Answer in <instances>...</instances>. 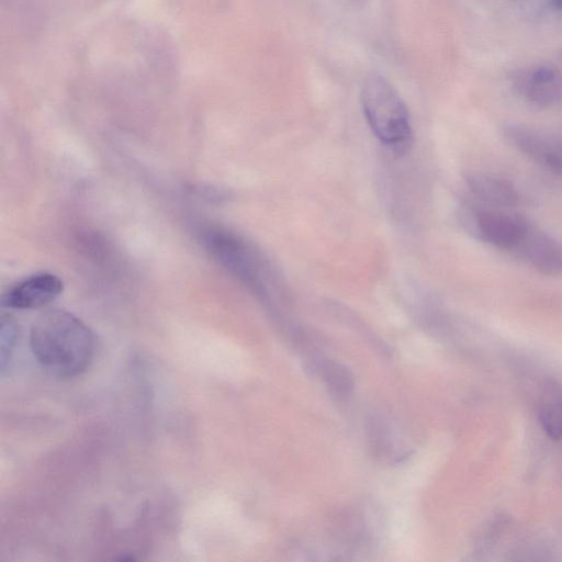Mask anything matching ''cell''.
<instances>
[{
	"label": "cell",
	"mask_w": 562,
	"mask_h": 562,
	"mask_svg": "<svg viewBox=\"0 0 562 562\" xmlns=\"http://www.w3.org/2000/svg\"><path fill=\"white\" fill-rule=\"evenodd\" d=\"M203 240L207 250L260 297H266L263 266L254 249L238 235L222 228H206Z\"/></svg>",
	"instance_id": "3"
},
{
	"label": "cell",
	"mask_w": 562,
	"mask_h": 562,
	"mask_svg": "<svg viewBox=\"0 0 562 562\" xmlns=\"http://www.w3.org/2000/svg\"><path fill=\"white\" fill-rule=\"evenodd\" d=\"M361 105L375 137L396 153L412 145L413 132L405 103L393 86L381 75L370 74L363 80Z\"/></svg>",
	"instance_id": "2"
},
{
	"label": "cell",
	"mask_w": 562,
	"mask_h": 562,
	"mask_svg": "<svg viewBox=\"0 0 562 562\" xmlns=\"http://www.w3.org/2000/svg\"><path fill=\"white\" fill-rule=\"evenodd\" d=\"M462 224L475 238L495 248L514 251L524 239L531 223L524 216L502 209L465 205Z\"/></svg>",
	"instance_id": "4"
},
{
	"label": "cell",
	"mask_w": 562,
	"mask_h": 562,
	"mask_svg": "<svg viewBox=\"0 0 562 562\" xmlns=\"http://www.w3.org/2000/svg\"><path fill=\"white\" fill-rule=\"evenodd\" d=\"M552 3L557 9L562 10V0H552Z\"/></svg>",
	"instance_id": "13"
},
{
	"label": "cell",
	"mask_w": 562,
	"mask_h": 562,
	"mask_svg": "<svg viewBox=\"0 0 562 562\" xmlns=\"http://www.w3.org/2000/svg\"><path fill=\"white\" fill-rule=\"evenodd\" d=\"M16 337V324L10 316L2 315L0 323V368L2 374L13 353Z\"/></svg>",
	"instance_id": "12"
},
{
	"label": "cell",
	"mask_w": 562,
	"mask_h": 562,
	"mask_svg": "<svg viewBox=\"0 0 562 562\" xmlns=\"http://www.w3.org/2000/svg\"><path fill=\"white\" fill-rule=\"evenodd\" d=\"M539 423L552 440L562 438V389L553 380L543 382L538 405Z\"/></svg>",
	"instance_id": "10"
},
{
	"label": "cell",
	"mask_w": 562,
	"mask_h": 562,
	"mask_svg": "<svg viewBox=\"0 0 562 562\" xmlns=\"http://www.w3.org/2000/svg\"><path fill=\"white\" fill-rule=\"evenodd\" d=\"M30 346L46 372L60 379H71L90 366L95 339L80 318L65 310L53 308L34 319Z\"/></svg>",
	"instance_id": "1"
},
{
	"label": "cell",
	"mask_w": 562,
	"mask_h": 562,
	"mask_svg": "<svg viewBox=\"0 0 562 562\" xmlns=\"http://www.w3.org/2000/svg\"><path fill=\"white\" fill-rule=\"evenodd\" d=\"M516 93L538 108L562 102V71L551 65H532L519 69L512 78Z\"/></svg>",
	"instance_id": "6"
},
{
	"label": "cell",
	"mask_w": 562,
	"mask_h": 562,
	"mask_svg": "<svg viewBox=\"0 0 562 562\" xmlns=\"http://www.w3.org/2000/svg\"><path fill=\"white\" fill-rule=\"evenodd\" d=\"M464 181L472 195L486 205L506 209L517 205L520 201L515 184L498 175L473 171L464 177Z\"/></svg>",
	"instance_id": "9"
},
{
	"label": "cell",
	"mask_w": 562,
	"mask_h": 562,
	"mask_svg": "<svg viewBox=\"0 0 562 562\" xmlns=\"http://www.w3.org/2000/svg\"><path fill=\"white\" fill-rule=\"evenodd\" d=\"M514 252L541 274L562 276V240L532 224Z\"/></svg>",
	"instance_id": "7"
},
{
	"label": "cell",
	"mask_w": 562,
	"mask_h": 562,
	"mask_svg": "<svg viewBox=\"0 0 562 562\" xmlns=\"http://www.w3.org/2000/svg\"><path fill=\"white\" fill-rule=\"evenodd\" d=\"M64 290L63 281L53 273L30 276L10 286L1 297V304L12 310L42 307L54 301Z\"/></svg>",
	"instance_id": "8"
},
{
	"label": "cell",
	"mask_w": 562,
	"mask_h": 562,
	"mask_svg": "<svg viewBox=\"0 0 562 562\" xmlns=\"http://www.w3.org/2000/svg\"><path fill=\"white\" fill-rule=\"evenodd\" d=\"M503 139L515 150L562 178V136L521 123L501 127Z\"/></svg>",
	"instance_id": "5"
},
{
	"label": "cell",
	"mask_w": 562,
	"mask_h": 562,
	"mask_svg": "<svg viewBox=\"0 0 562 562\" xmlns=\"http://www.w3.org/2000/svg\"><path fill=\"white\" fill-rule=\"evenodd\" d=\"M306 361L307 368L321 375L333 395L345 398L351 394L355 380L346 366L322 356H311Z\"/></svg>",
	"instance_id": "11"
}]
</instances>
